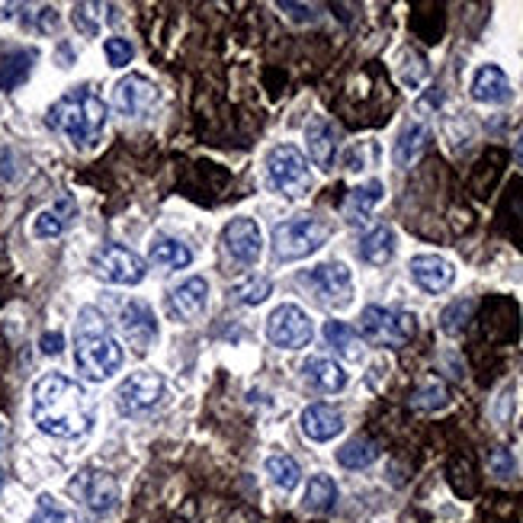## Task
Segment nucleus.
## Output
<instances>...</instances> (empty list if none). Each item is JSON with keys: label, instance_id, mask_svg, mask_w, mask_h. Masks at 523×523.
<instances>
[{"label": "nucleus", "instance_id": "obj_11", "mask_svg": "<svg viewBox=\"0 0 523 523\" xmlns=\"http://www.w3.org/2000/svg\"><path fill=\"white\" fill-rule=\"evenodd\" d=\"M164 398V379L158 373H132L129 379H122L116 389V408L119 414H141L151 411Z\"/></svg>", "mask_w": 523, "mask_h": 523}, {"label": "nucleus", "instance_id": "obj_13", "mask_svg": "<svg viewBox=\"0 0 523 523\" xmlns=\"http://www.w3.org/2000/svg\"><path fill=\"white\" fill-rule=\"evenodd\" d=\"M119 328H122L129 344L139 347V350H145V347H151L158 340L155 309L148 302H139V299H132V302H126L119 309Z\"/></svg>", "mask_w": 523, "mask_h": 523}, {"label": "nucleus", "instance_id": "obj_28", "mask_svg": "<svg viewBox=\"0 0 523 523\" xmlns=\"http://www.w3.org/2000/svg\"><path fill=\"white\" fill-rule=\"evenodd\" d=\"M74 203L71 199H61L55 209H45V212L36 215V221H32V231H36V238H59L61 231H65V215H71Z\"/></svg>", "mask_w": 523, "mask_h": 523}, {"label": "nucleus", "instance_id": "obj_17", "mask_svg": "<svg viewBox=\"0 0 523 523\" xmlns=\"http://www.w3.org/2000/svg\"><path fill=\"white\" fill-rule=\"evenodd\" d=\"M344 430V414L334 405H309L302 411V434L315 443H328Z\"/></svg>", "mask_w": 523, "mask_h": 523}, {"label": "nucleus", "instance_id": "obj_15", "mask_svg": "<svg viewBox=\"0 0 523 523\" xmlns=\"http://www.w3.org/2000/svg\"><path fill=\"white\" fill-rule=\"evenodd\" d=\"M411 280L418 283L424 293H446L456 280V270L446 257L440 254H418L411 260Z\"/></svg>", "mask_w": 523, "mask_h": 523}, {"label": "nucleus", "instance_id": "obj_23", "mask_svg": "<svg viewBox=\"0 0 523 523\" xmlns=\"http://www.w3.org/2000/svg\"><path fill=\"white\" fill-rule=\"evenodd\" d=\"M325 340L344 356V360H360L363 356V338L350 325H344V321H328Z\"/></svg>", "mask_w": 523, "mask_h": 523}, {"label": "nucleus", "instance_id": "obj_2", "mask_svg": "<svg viewBox=\"0 0 523 523\" xmlns=\"http://www.w3.org/2000/svg\"><path fill=\"white\" fill-rule=\"evenodd\" d=\"M74 363L90 383H106L122 366V347L113 338L110 321L96 309H81L74 328Z\"/></svg>", "mask_w": 523, "mask_h": 523}, {"label": "nucleus", "instance_id": "obj_27", "mask_svg": "<svg viewBox=\"0 0 523 523\" xmlns=\"http://www.w3.org/2000/svg\"><path fill=\"white\" fill-rule=\"evenodd\" d=\"M32 61H36V52H14L4 59V65H0V90H14L16 84H23L26 77H30L32 71Z\"/></svg>", "mask_w": 523, "mask_h": 523}, {"label": "nucleus", "instance_id": "obj_30", "mask_svg": "<svg viewBox=\"0 0 523 523\" xmlns=\"http://www.w3.org/2000/svg\"><path fill=\"white\" fill-rule=\"evenodd\" d=\"M338 501V485L328 475H315L309 479V488H305V508L309 510H328Z\"/></svg>", "mask_w": 523, "mask_h": 523}, {"label": "nucleus", "instance_id": "obj_20", "mask_svg": "<svg viewBox=\"0 0 523 523\" xmlns=\"http://www.w3.org/2000/svg\"><path fill=\"white\" fill-rule=\"evenodd\" d=\"M302 376L311 389L328 392V395H331V392H340L347 385V373L340 369V363L328 360V356H311V360H305Z\"/></svg>", "mask_w": 523, "mask_h": 523}, {"label": "nucleus", "instance_id": "obj_39", "mask_svg": "<svg viewBox=\"0 0 523 523\" xmlns=\"http://www.w3.org/2000/svg\"><path fill=\"white\" fill-rule=\"evenodd\" d=\"M514 158H517V164L523 167V132H520V139H517V148H514Z\"/></svg>", "mask_w": 523, "mask_h": 523}, {"label": "nucleus", "instance_id": "obj_14", "mask_svg": "<svg viewBox=\"0 0 523 523\" xmlns=\"http://www.w3.org/2000/svg\"><path fill=\"white\" fill-rule=\"evenodd\" d=\"M158 104V90L151 81H145L141 74H129L116 84L113 90V106H116L122 116H141L151 106Z\"/></svg>", "mask_w": 523, "mask_h": 523}, {"label": "nucleus", "instance_id": "obj_21", "mask_svg": "<svg viewBox=\"0 0 523 523\" xmlns=\"http://www.w3.org/2000/svg\"><path fill=\"white\" fill-rule=\"evenodd\" d=\"M379 199H383V184L379 180H369V184L356 186V190H350V196L344 203V219L350 225H366L369 212L376 209Z\"/></svg>", "mask_w": 523, "mask_h": 523}, {"label": "nucleus", "instance_id": "obj_25", "mask_svg": "<svg viewBox=\"0 0 523 523\" xmlns=\"http://www.w3.org/2000/svg\"><path fill=\"white\" fill-rule=\"evenodd\" d=\"M379 459V446L366 437H354L350 443H344L338 450V463L344 469H366Z\"/></svg>", "mask_w": 523, "mask_h": 523}, {"label": "nucleus", "instance_id": "obj_8", "mask_svg": "<svg viewBox=\"0 0 523 523\" xmlns=\"http://www.w3.org/2000/svg\"><path fill=\"white\" fill-rule=\"evenodd\" d=\"M299 283H302L315 299H321V302H328V305H344V302H350V295H354V276H350V270H347L344 264H338V260L311 266L309 273L299 276Z\"/></svg>", "mask_w": 523, "mask_h": 523}, {"label": "nucleus", "instance_id": "obj_5", "mask_svg": "<svg viewBox=\"0 0 523 523\" xmlns=\"http://www.w3.org/2000/svg\"><path fill=\"white\" fill-rule=\"evenodd\" d=\"M266 180L283 196H305L311 190V167L295 145H280L266 158Z\"/></svg>", "mask_w": 523, "mask_h": 523}, {"label": "nucleus", "instance_id": "obj_18", "mask_svg": "<svg viewBox=\"0 0 523 523\" xmlns=\"http://www.w3.org/2000/svg\"><path fill=\"white\" fill-rule=\"evenodd\" d=\"M305 141H309V155L311 161L318 164L321 170H328L338 158V132L328 119H311L309 126H305Z\"/></svg>", "mask_w": 523, "mask_h": 523}, {"label": "nucleus", "instance_id": "obj_12", "mask_svg": "<svg viewBox=\"0 0 523 523\" xmlns=\"http://www.w3.org/2000/svg\"><path fill=\"white\" fill-rule=\"evenodd\" d=\"M225 251L231 254V260L244 266H254L264 251V238H260V225L254 219H231L221 231Z\"/></svg>", "mask_w": 523, "mask_h": 523}, {"label": "nucleus", "instance_id": "obj_41", "mask_svg": "<svg viewBox=\"0 0 523 523\" xmlns=\"http://www.w3.org/2000/svg\"><path fill=\"white\" fill-rule=\"evenodd\" d=\"M0 440H4V424H0Z\"/></svg>", "mask_w": 523, "mask_h": 523}, {"label": "nucleus", "instance_id": "obj_34", "mask_svg": "<svg viewBox=\"0 0 523 523\" xmlns=\"http://www.w3.org/2000/svg\"><path fill=\"white\" fill-rule=\"evenodd\" d=\"M446 398H450L446 385L434 379V383H428L420 392H414V408H428V411H434V408L446 405Z\"/></svg>", "mask_w": 523, "mask_h": 523}, {"label": "nucleus", "instance_id": "obj_7", "mask_svg": "<svg viewBox=\"0 0 523 523\" xmlns=\"http://www.w3.org/2000/svg\"><path fill=\"white\" fill-rule=\"evenodd\" d=\"M94 273L104 283H113V286H139L145 280V260L135 251L122 248V244H104L100 251L90 260Z\"/></svg>", "mask_w": 523, "mask_h": 523}, {"label": "nucleus", "instance_id": "obj_33", "mask_svg": "<svg viewBox=\"0 0 523 523\" xmlns=\"http://www.w3.org/2000/svg\"><path fill=\"white\" fill-rule=\"evenodd\" d=\"M472 309H475V302H469V299H463V302H453L450 309L443 311V331L446 334H459L465 328V321H469V315H472Z\"/></svg>", "mask_w": 523, "mask_h": 523}, {"label": "nucleus", "instance_id": "obj_6", "mask_svg": "<svg viewBox=\"0 0 523 523\" xmlns=\"http://www.w3.org/2000/svg\"><path fill=\"white\" fill-rule=\"evenodd\" d=\"M363 338L376 347H401L414 338V318L408 311H392L383 305H366L360 315Z\"/></svg>", "mask_w": 523, "mask_h": 523}, {"label": "nucleus", "instance_id": "obj_37", "mask_svg": "<svg viewBox=\"0 0 523 523\" xmlns=\"http://www.w3.org/2000/svg\"><path fill=\"white\" fill-rule=\"evenodd\" d=\"M491 472L494 475H510V472H514V459H510L504 450H498L491 456Z\"/></svg>", "mask_w": 523, "mask_h": 523}, {"label": "nucleus", "instance_id": "obj_31", "mask_svg": "<svg viewBox=\"0 0 523 523\" xmlns=\"http://www.w3.org/2000/svg\"><path fill=\"white\" fill-rule=\"evenodd\" d=\"M30 523H77V517H74L68 508H61L52 494H42V498H39V504H36V514H32Z\"/></svg>", "mask_w": 523, "mask_h": 523}, {"label": "nucleus", "instance_id": "obj_42", "mask_svg": "<svg viewBox=\"0 0 523 523\" xmlns=\"http://www.w3.org/2000/svg\"><path fill=\"white\" fill-rule=\"evenodd\" d=\"M0 485H4V472H0Z\"/></svg>", "mask_w": 523, "mask_h": 523}, {"label": "nucleus", "instance_id": "obj_38", "mask_svg": "<svg viewBox=\"0 0 523 523\" xmlns=\"http://www.w3.org/2000/svg\"><path fill=\"white\" fill-rule=\"evenodd\" d=\"M280 7L283 10H293V16H302V20H309V10H311V7H305V4H302V7H299V4H280Z\"/></svg>", "mask_w": 523, "mask_h": 523}, {"label": "nucleus", "instance_id": "obj_29", "mask_svg": "<svg viewBox=\"0 0 523 523\" xmlns=\"http://www.w3.org/2000/svg\"><path fill=\"white\" fill-rule=\"evenodd\" d=\"M266 475H270L273 485L283 488V491H293V488L299 485V479H302L299 463H295L293 456H283V453H276V456L266 459Z\"/></svg>", "mask_w": 523, "mask_h": 523}, {"label": "nucleus", "instance_id": "obj_35", "mask_svg": "<svg viewBox=\"0 0 523 523\" xmlns=\"http://www.w3.org/2000/svg\"><path fill=\"white\" fill-rule=\"evenodd\" d=\"M104 52H106V61H110L113 68H122V65H129V61L135 59L132 42H129V39H122V36H110V39H106Z\"/></svg>", "mask_w": 523, "mask_h": 523}, {"label": "nucleus", "instance_id": "obj_32", "mask_svg": "<svg viewBox=\"0 0 523 523\" xmlns=\"http://www.w3.org/2000/svg\"><path fill=\"white\" fill-rule=\"evenodd\" d=\"M238 302L244 305H260L266 299V295H273V283L266 280V276H254V280L241 283V286L235 289Z\"/></svg>", "mask_w": 523, "mask_h": 523}, {"label": "nucleus", "instance_id": "obj_4", "mask_svg": "<svg viewBox=\"0 0 523 523\" xmlns=\"http://www.w3.org/2000/svg\"><path fill=\"white\" fill-rule=\"evenodd\" d=\"M325 241H328V225L311 219V215L280 221L273 229V251H276L280 260H302L309 254H315Z\"/></svg>", "mask_w": 523, "mask_h": 523}, {"label": "nucleus", "instance_id": "obj_40", "mask_svg": "<svg viewBox=\"0 0 523 523\" xmlns=\"http://www.w3.org/2000/svg\"><path fill=\"white\" fill-rule=\"evenodd\" d=\"M14 4H0V20H7V16H14Z\"/></svg>", "mask_w": 523, "mask_h": 523}, {"label": "nucleus", "instance_id": "obj_1", "mask_svg": "<svg viewBox=\"0 0 523 523\" xmlns=\"http://www.w3.org/2000/svg\"><path fill=\"white\" fill-rule=\"evenodd\" d=\"M30 414L42 434L59 437V440H77L94 428L96 408L81 383L61 373H49L32 385Z\"/></svg>", "mask_w": 523, "mask_h": 523}, {"label": "nucleus", "instance_id": "obj_24", "mask_svg": "<svg viewBox=\"0 0 523 523\" xmlns=\"http://www.w3.org/2000/svg\"><path fill=\"white\" fill-rule=\"evenodd\" d=\"M151 260L164 270H184V266L193 264V251L186 244L174 241V238H158L151 244Z\"/></svg>", "mask_w": 523, "mask_h": 523}, {"label": "nucleus", "instance_id": "obj_19", "mask_svg": "<svg viewBox=\"0 0 523 523\" xmlns=\"http://www.w3.org/2000/svg\"><path fill=\"white\" fill-rule=\"evenodd\" d=\"M472 96H475L479 104H504V100L510 96L508 74H504L498 65L479 68L475 77H472Z\"/></svg>", "mask_w": 523, "mask_h": 523}, {"label": "nucleus", "instance_id": "obj_22", "mask_svg": "<svg viewBox=\"0 0 523 523\" xmlns=\"http://www.w3.org/2000/svg\"><path fill=\"white\" fill-rule=\"evenodd\" d=\"M395 254V231L389 225H376L373 231H366V238L360 241V257L373 266H383Z\"/></svg>", "mask_w": 523, "mask_h": 523}, {"label": "nucleus", "instance_id": "obj_16", "mask_svg": "<svg viewBox=\"0 0 523 523\" xmlns=\"http://www.w3.org/2000/svg\"><path fill=\"white\" fill-rule=\"evenodd\" d=\"M206 302H209V283L203 280V276L184 280L167 299L170 311H174L180 321H193L196 315H203V311H206Z\"/></svg>", "mask_w": 523, "mask_h": 523}, {"label": "nucleus", "instance_id": "obj_9", "mask_svg": "<svg viewBox=\"0 0 523 523\" xmlns=\"http://www.w3.org/2000/svg\"><path fill=\"white\" fill-rule=\"evenodd\" d=\"M266 338L283 350H299V347H309V340L315 338V325H311L309 311H302L299 305H280L266 318Z\"/></svg>", "mask_w": 523, "mask_h": 523}, {"label": "nucleus", "instance_id": "obj_26", "mask_svg": "<svg viewBox=\"0 0 523 523\" xmlns=\"http://www.w3.org/2000/svg\"><path fill=\"white\" fill-rule=\"evenodd\" d=\"M428 129L424 126H418V122H414V126H408L405 132L398 135V141H395V164L398 167H408V164H414L418 161V155L420 151H424V148H428Z\"/></svg>", "mask_w": 523, "mask_h": 523}, {"label": "nucleus", "instance_id": "obj_10", "mask_svg": "<svg viewBox=\"0 0 523 523\" xmlns=\"http://www.w3.org/2000/svg\"><path fill=\"white\" fill-rule=\"evenodd\" d=\"M68 491H71L74 498H77V501H81L84 508H87L90 514H96V517L110 514V510L116 508V501H119V482L104 469L81 472V475L68 485Z\"/></svg>", "mask_w": 523, "mask_h": 523}, {"label": "nucleus", "instance_id": "obj_3", "mask_svg": "<svg viewBox=\"0 0 523 523\" xmlns=\"http://www.w3.org/2000/svg\"><path fill=\"white\" fill-rule=\"evenodd\" d=\"M49 126L74 141L77 148H87L100 139L106 126V104L94 90L77 87L65 94L59 104L49 110Z\"/></svg>", "mask_w": 523, "mask_h": 523}, {"label": "nucleus", "instance_id": "obj_36", "mask_svg": "<svg viewBox=\"0 0 523 523\" xmlns=\"http://www.w3.org/2000/svg\"><path fill=\"white\" fill-rule=\"evenodd\" d=\"M39 347H42V354L55 356V354H61V347H65V338H61L59 331H49V334H42V340H39Z\"/></svg>", "mask_w": 523, "mask_h": 523}]
</instances>
